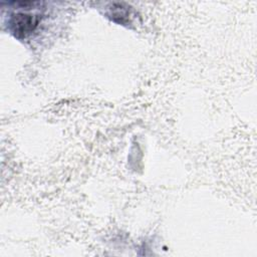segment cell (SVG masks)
Returning a JSON list of instances; mask_svg holds the SVG:
<instances>
[{
  "label": "cell",
  "mask_w": 257,
  "mask_h": 257,
  "mask_svg": "<svg viewBox=\"0 0 257 257\" xmlns=\"http://www.w3.org/2000/svg\"><path fill=\"white\" fill-rule=\"evenodd\" d=\"M41 15L29 11H19L13 13L9 19V29L17 38L29 36L39 25Z\"/></svg>",
  "instance_id": "cell-1"
},
{
  "label": "cell",
  "mask_w": 257,
  "mask_h": 257,
  "mask_svg": "<svg viewBox=\"0 0 257 257\" xmlns=\"http://www.w3.org/2000/svg\"><path fill=\"white\" fill-rule=\"evenodd\" d=\"M128 6H125L123 3H114L110 8V16L114 21L124 23L128 20L130 10Z\"/></svg>",
  "instance_id": "cell-2"
}]
</instances>
